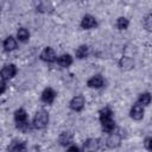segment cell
Instances as JSON below:
<instances>
[{
  "mask_svg": "<svg viewBox=\"0 0 152 152\" xmlns=\"http://www.w3.org/2000/svg\"><path fill=\"white\" fill-rule=\"evenodd\" d=\"M57 63L63 68H68L72 64V57L69 53H63L57 58Z\"/></svg>",
  "mask_w": 152,
  "mask_h": 152,
  "instance_id": "obj_17",
  "label": "cell"
},
{
  "mask_svg": "<svg viewBox=\"0 0 152 152\" xmlns=\"http://www.w3.org/2000/svg\"><path fill=\"white\" fill-rule=\"evenodd\" d=\"M49 124V114L46 110L40 109L36 113L33 121H32V126L37 129H43L46 127V125Z\"/></svg>",
  "mask_w": 152,
  "mask_h": 152,
  "instance_id": "obj_3",
  "label": "cell"
},
{
  "mask_svg": "<svg viewBox=\"0 0 152 152\" xmlns=\"http://www.w3.org/2000/svg\"><path fill=\"white\" fill-rule=\"evenodd\" d=\"M144 146L148 152H152V137H147L144 140Z\"/></svg>",
  "mask_w": 152,
  "mask_h": 152,
  "instance_id": "obj_24",
  "label": "cell"
},
{
  "mask_svg": "<svg viewBox=\"0 0 152 152\" xmlns=\"http://www.w3.org/2000/svg\"><path fill=\"white\" fill-rule=\"evenodd\" d=\"M66 152H81L80 151V148L77 147V146H75V145H71L68 150H66Z\"/></svg>",
  "mask_w": 152,
  "mask_h": 152,
  "instance_id": "obj_26",
  "label": "cell"
},
{
  "mask_svg": "<svg viewBox=\"0 0 152 152\" xmlns=\"http://www.w3.org/2000/svg\"><path fill=\"white\" fill-rule=\"evenodd\" d=\"M84 104H86V100H84V97H83L82 95H76L75 97L71 99V101H70V103H69L70 108H71L72 110H75V112L82 110L83 107H84Z\"/></svg>",
  "mask_w": 152,
  "mask_h": 152,
  "instance_id": "obj_5",
  "label": "cell"
},
{
  "mask_svg": "<svg viewBox=\"0 0 152 152\" xmlns=\"http://www.w3.org/2000/svg\"><path fill=\"white\" fill-rule=\"evenodd\" d=\"M14 121L17 124V127L21 131H28L30 126H28V121H27V113L25 109L19 108L14 112Z\"/></svg>",
  "mask_w": 152,
  "mask_h": 152,
  "instance_id": "obj_2",
  "label": "cell"
},
{
  "mask_svg": "<svg viewBox=\"0 0 152 152\" xmlns=\"http://www.w3.org/2000/svg\"><path fill=\"white\" fill-rule=\"evenodd\" d=\"M37 11H39V12H51L52 11V5L48 1H39L37 4Z\"/></svg>",
  "mask_w": 152,
  "mask_h": 152,
  "instance_id": "obj_21",
  "label": "cell"
},
{
  "mask_svg": "<svg viewBox=\"0 0 152 152\" xmlns=\"http://www.w3.org/2000/svg\"><path fill=\"white\" fill-rule=\"evenodd\" d=\"M100 148V140L95 138H89L83 142L84 152H96Z\"/></svg>",
  "mask_w": 152,
  "mask_h": 152,
  "instance_id": "obj_4",
  "label": "cell"
},
{
  "mask_svg": "<svg viewBox=\"0 0 152 152\" xmlns=\"http://www.w3.org/2000/svg\"><path fill=\"white\" fill-rule=\"evenodd\" d=\"M144 25H145V28H146L147 31L152 32V13H150L148 15H146Z\"/></svg>",
  "mask_w": 152,
  "mask_h": 152,
  "instance_id": "obj_23",
  "label": "cell"
},
{
  "mask_svg": "<svg viewBox=\"0 0 152 152\" xmlns=\"http://www.w3.org/2000/svg\"><path fill=\"white\" fill-rule=\"evenodd\" d=\"M8 152H27L25 141H13L8 147Z\"/></svg>",
  "mask_w": 152,
  "mask_h": 152,
  "instance_id": "obj_15",
  "label": "cell"
},
{
  "mask_svg": "<svg viewBox=\"0 0 152 152\" xmlns=\"http://www.w3.org/2000/svg\"><path fill=\"white\" fill-rule=\"evenodd\" d=\"M100 122L102 125V131L106 133H113L115 128V121L113 119V112L109 107H104L100 110Z\"/></svg>",
  "mask_w": 152,
  "mask_h": 152,
  "instance_id": "obj_1",
  "label": "cell"
},
{
  "mask_svg": "<svg viewBox=\"0 0 152 152\" xmlns=\"http://www.w3.org/2000/svg\"><path fill=\"white\" fill-rule=\"evenodd\" d=\"M75 53H76V57H77L78 59H83V58H86V57L88 56L89 49H88L87 45H81L80 48H77V50H76Z\"/></svg>",
  "mask_w": 152,
  "mask_h": 152,
  "instance_id": "obj_20",
  "label": "cell"
},
{
  "mask_svg": "<svg viewBox=\"0 0 152 152\" xmlns=\"http://www.w3.org/2000/svg\"><path fill=\"white\" fill-rule=\"evenodd\" d=\"M0 86H1V89H0V93L4 94L5 90H6V80H4L2 77H0Z\"/></svg>",
  "mask_w": 152,
  "mask_h": 152,
  "instance_id": "obj_25",
  "label": "cell"
},
{
  "mask_svg": "<svg viewBox=\"0 0 152 152\" xmlns=\"http://www.w3.org/2000/svg\"><path fill=\"white\" fill-rule=\"evenodd\" d=\"M72 138H74V134L69 131H64L59 134V138H58V142L62 145V146H68L72 142Z\"/></svg>",
  "mask_w": 152,
  "mask_h": 152,
  "instance_id": "obj_14",
  "label": "cell"
},
{
  "mask_svg": "<svg viewBox=\"0 0 152 152\" xmlns=\"http://www.w3.org/2000/svg\"><path fill=\"white\" fill-rule=\"evenodd\" d=\"M119 66H120L121 70L127 71V70H131V69L134 66V62H133V59H132L131 57H128V56H122V57L120 58V61H119Z\"/></svg>",
  "mask_w": 152,
  "mask_h": 152,
  "instance_id": "obj_13",
  "label": "cell"
},
{
  "mask_svg": "<svg viewBox=\"0 0 152 152\" xmlns=\"http://www.w3.org/2000/svg\"><path fill=\"white\" fill-rule=\"evenodd\" d=\"M88 87L89 88H95V89H99V88H102L103 84H104V81H103V77L101 75H94L93 77H90L87 82Z\"/></svg>",
  "mask_w": 152,
  "mask_h": 152,
  "instance_id": "obj_12",
  "label": "cell"
},
{
  "mask_svg": "<svg viewBox=\"0 0 152 152\" xmlns=\"http://www.w3.org/2000/svg\"><path fill=\"white\" fill-rule=\"evenodd\" d=\"M17 74V66L14 64H7L1 69V77L4 80L13 78Z\"/></svg>",
  "mask_w": 152,
  "mask_h": 152,
  "instance_id": "obj_8",
  "label": "cell"
},
{
  "mask_svg": "<svg viewBox=\"0 0 152 152\" xmlns=\"http://www.w3.org/2000/svg\"><path fill=\"white\" fill-rule=\"evenodd\" d=\"M128 25H129V21H128L127 18H125V17H119L118 18L116 26H118L119 30H126L128 27Z\"/></svg>",
  "mask_w": 152,
  "mask_h": 152,
  "instance_id": "obj_22",
  "label": "cell"
},
{
  "mask_svg": "<svg viewBox=\"0 0 152 152\" xmlns=\"http://www.w3.org/2000/svg\"><path fill=\"white\" fill-rule=\"evenodd\" d=\"M2 45H4L5 51H13V50L17 48V40H15V38H14V37L8 36V37H6V38H5V40H4Z\"/></svg>",
  "mask_w": 152,
  "mask_h": 152,
  "instance_id": "obj_16",
  "label": "cell"
},
{
  "mask_svg": "<svg viewBox=\"0 0 152 152\" xmlns=\"http://www.w3.org/2000/svg\"><path fill=\"white\" fill-rule=\"evenodd\" d=\"M120 144H121V135L119 133H115V132L110 133L106 140V145L109 148H115V147L120 146Z\"/></svg>",
  "mask_w": 152,
  "mask_h": 152,
  "instance_id": "obj_9",
  "label": "cell"
},
{
  "mask_svg": "<svg viewBox=\"0 0 152 152\" xmlns=\"http://www.w3.org/2000/svg\"><path fill=\"white\" fill-rule=\"evenodd\" d=\"M17 38H18L20 42L25 43V42H27L28 38H30V32H28L26 28L21 27V28H19V30L17 31Z\"/></svg>",
  "mask_w": 152,
  "mask_h": 152,
  "instance_id": "obj_19",
  "label": "cell"
},
{
  "mask_svg": "<svg viewBox=\"0 0 152 152\" xmlns=\"http://www.w3.org/2000/svg\"><path fill=\"white\" fill-rule=\"evenodd\" d=\"M151 101H152V96H151V94L150 93H141L140 95H139V99H138V103L139 104H141V106H147V104H150L151 103Z\"/></svg>",
  "mask_w": 152,
  "mask_h": 152,
  "instance_id": "obj_18",
  "label": "cell"
},
{
  "mask_svg": "<svg viewBox=\"0 0 152 152\" xmlns=\"http://www.w3.org/2000/svg\"><path fill=\"white\" fill-rule=\"evenodd\" d=\"M40 59L44 61V62H48V63H52L56 61V52L50 46H46L42 53H40Z\"/></svg>",
  "mask_w": 152,
  "mask_h": 152,
  "instance_id": "obj_7",
  "label": "cell"
},
{
  "mask_svg": "<svg viewBox=\"0 0 152 152\" xmlns=\"http://www.w3.org/2000/svg\"><path fill=\"white\" fill-rule=\"evenodd\" d=\"M129 115L134 120H141L142 116H144V107L141 104H139V103H134L132 106V108H131Z\"/></svg>",
  "mask_w": 152,
  "mask_h": 152,
  "instance_id": "obj_11",
  "label": "cell"
},
{
  "mask_svg": "<svg viewBox=\"0 0 152 152\" xmlns=\"http://www.w3.org/2000/svg\"><path fill=\"white\" fill-rule=\"evenodd\" d=\"M55 97H56V91L52 88H45L42 93V101L44 103L51 104L55 101Z\"/></svg>",
  "mask_w": 152,
  "mask_h": 152,
  "instance_id": "obj_10",
  "label": "cell"
},
{
  "mask_svg": "<svg viewBox=\"0 0 152 152\" xmlns=\"http://www.w3.org/2000/svg\"><path fill=\"white\" fill-rule=\"evenodd\" d=\"M96 26H97V21L90 14H86L81 20V27L84 30H90V28H94Z\"/></svg>",
  "mask_w": 152,
  "mask_h": 152,
  "instance_id": "obj_6",
  "label": "cell"
}]
</instances>
